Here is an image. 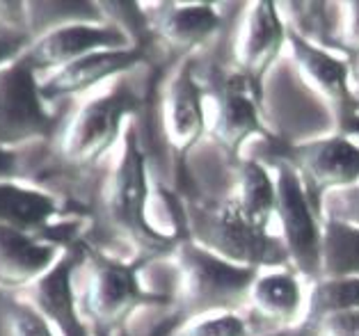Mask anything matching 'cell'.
<instances>
[{"instance_id": "1", "label": "cell", "mask_w": 359, "mask_h": 336, "mask_svg": "<svg viewBox=\"0 0 359 336\" xmlns=\"http://www.w3.org/2000/svg\"><path fill=\"white\" fill-rule=\"evenodd\" d=\"M195 243L245 268L261 270L288 265V252L282 238L270 236L268 229L259 227L245 215L236 197L197 210Z\"/></svg>"}, {"instance_id": "2", "label": "cell", "mask_w": 359, "mask_h": 336, "mask_svg": "<svg viewBox=\"0 0 359 336\" xmlns=\"http://www.w3.org/2000/svg\"><path fill=\"white\" fill-rule=\"evenodd\" d=\"M177 259L183 277V307L188 316L233 314L250 302L252 286L261 272L222 259L195 241L181 243Z\"/></svg>"}, {"instance_id": "3", "label": "cell", "mask_w": 359, "mask_h": 336, "mask_svg": "<svg viewBox=\"0 0 359 336\" xmlns=\"http://www.w3.org/2000/svg\"><path fill=\"white\" fill-rule=\"evenodd\" d=\"M277 206L275 215L282 224V243L288 252V263L302 277L320 279V245L323 224L318 222V206L304 188L302 176L284 161L277 163Z\"/></svg>"}, {"instance_id": "4", "label": "cell", "mask_w": 359, "mask_h": 336, "mask_svg": "<svg viewBox=\"0 0 359 336\" xmlns=\"http://www.w3.org/2000/svg\"><path fill=\"white\" fill-rule=\"evenodd\" d=\"M147 158L137 145L133 130L126 133L124 156L117 167L115 181L110 190V213L112 220L124 229L128 236H133L137 243L147 247H165L168 238L156 234L147 222Z\"/></svg>"}, {"instance_id": "5", "label": "cell", "mask_w": 359, "mask_h": 336, "mask_svg": "<svg viewBox=\"0 0 359 336\" xmlns=\"http://www.w3.org/2000/svg\"><path fill=\"white\" fill-rule=\"evenodd\" d=\"M288 163L302 176L313 204L323 192L353 188L359 181V145L344 135L297 145Z\"/></svg>"}, {"instance_id": "6", "label": "cell", "mask_w": 359, "mask_h": 336, "mask_svg": "<svg viewBox=\"0 0 359 336\" xmlns=\"http://www.w3.org/2000/svg\"><path fill=\"white\" fill-rule=\"evenodd\" d=\"M48 117L41 110V92L34 87L32 69L25 62H14L0 72V142H23L41 135L48 128Z\"/></svg>"}, {"instance_id": "7", "label": "cell", "mask_w": 359, "mask_h": 336, "mask_svg": "<svg viewBox=\"0 0 359 336\" xmlns=\"http://www.w3.org/2000/svg\"><path fill=\"white\" fill-rule=\"evenodd\" d=\"M135 96L117 90L101 96L78 112L67 135V154L74 161H94L119 137L121 121L135 108Z\"/></svg>"}, {"instance_id": "8", "label": "cell", "mask_w": 359, "mask_h": 336, "mask_svg": "<svg viewBox=\"0 0 359 336\" xmlns=\"http://www.w3.org/2000/svg\"><path fill=\"white\" fill-rule=\"evenodd\" d=\"M130 48L128 34L115 25H65L32 46L23 58L30 69H48L72 65L96 51H124Z\"/></svg>"}, {"instance_id": "9", "label": "cell", "mask_w": 359, "mask_h": 336, "mask_svg": "<svg viewBox=\"0 0 359 336\" xmlns=\"http://www.w3.org/2000/svg\"><path fill=\"white\" fill-rule=\"evenodd\" d=\"M288 41V28L277 12L275 3H254L238 43V65L254 92H259L264 76L275 65Z\"/></svg>"}, {"instance_id": "10", "label": "cell", "mask_w": 359, "mask_h": 336, "mask_svg": "<svg viewBox=\"0 0 359 336\" xmlns=\"http://www.w3.org/2000/svg\"><path fill=\"white\" fill-rule=\"evenodd\" d=\"M288 43H291L293 60L304 83L316 90L323 99L332 103V108L344 112V117L353 108V92L348 83V65L344 60L332 55L330 51H323L311 39L302 37L295 28H288Z\"/></svg>"}, {"instance_id": "11", "label": "cell", "mask_w": 359, "mask_h": 336, "mask_svg": "<svg viewBox=\"0 0 359 336\" xmlns=\"http://www.w3.org/2000/svg\"><path fill=\"white\" fill-rule=\"evenodd\" d=\"M204 87L195 78L192 65L186 62L177 76L172 78L168 99H165V128L170 142L179 152L188 149L204 135L206 130V108Z\"/></svg>"}, {"instance_id": "12", "label": "cell", "mask_w": 359, "mask_h": 336, "mask_svg": "<svg viewBox=\"0 0 359 336\" xmlns=\"http://www.w3.org/2000/svg\"><path fill=\"white\" fill-rule=\"evenodd\" d=\"M137 62H142V51L140 48L96 51V53H90V55L72 62V65H67L62 72L50 78L39 92L43 99H55V96L90 90V87L106 81L110 76L133 69Z\"/></svg>"}, {"instance_id": "13", "label": "cell", "mask_w": 359, "mask_h": 336, "mask_svg": "<svg viewBox=\"0 0 359 336\" xmlns=\"http://www.w3.org/2000/svg\"><path fill=\"white\" fill-rule=\"evenodd\" d=\"M144 300L147 295L137 284L133 268L115 261H101L96 265L94 284L90 290V309L99 321L115 323Z\"/></svg>"}, {"instance_id": "14", "label": "cell", "mask_w": 359, "mask_h": 336, "mask_svg": "<svg viewBox=\"0 0 359 336\" xmlns=\"http://www.w3.org/2000/svg\"><path fill=\"white\" fill-rule=\"evenodd\" d=\"M264 130L259 119L257 99L252 94V87H233L226 85L222 92L217 94L215 117L211 133L226 152L236 156L241 152L243 142L257 133Z\"/></svg>"}, {"instance_id": "15", "label": "cell", "mask_w": 359, "mask_h": 336, "mask_svg": "<svg viewBox=\"0 0 359 336\" xmlns=\"http://www.w3.org/2000/svg\"><path fill=\"white\" fill-rule=\"evenodd\" d=\"M78 261V254H69L60 261L48 275H43L37 284V304L50 321H55L65 336H87L74 307L72 293V270Z\"/></svg>"}, {"instance_id": "16", "label": "cell", "mask_w": 359, "mask_h": 336, "mask_svg": "<svg viewBox=\"0 0 359 336\" xmlns=\"http://www.w3.org/2000/svg\"><path fill=\"white\" fill-rule=\"evenodd\" d=\"M250 302L270 321L291 323L304 307V290L291 270H273L254 281Z\"/></svg>"}, {"instance_id": "17", "label": "cell", "mask_w": 359, "mask_h": 336, "mask_svg": "<svg viewBox=\"0 0 359 336\" xmlns=\"http://www.w3.org/2000/svg\"><path fill=\"white\" fill-rule=\"evenodd\" d=\"M220 14L211 3H181L170 5L161 16L158 30L172 46L195 48L220 30Z\"/></svg>"}, {"instance_id": "18", "label": "cell", "mask_w": 359, "mask_h": 336, "mask_svg": "<svg viewBox=\"0 0 359 336\" xmlns=\"http://www.w3.org/2000/svg\"><path fill=\"white\" fill-rule=\"evenodd\" d=\"M359 279V227L325 217L320 245V279Z\"/></svg>"}, {"instance_id": "19", "label": "cell", "mask_w": 359, "mask_h": 336, "mask_svg": "<svg viewBox=\"0 0 359 336\" xmlns=\"http://www.w3.org/2000/svg\"><path fill=\"white\" fill-rule=\"evenodd\" d=\"M53 261L50 247L37 245L12 227L0 224V277L28 279Z\"/></svg>"}, {"instance_id": "20", "label": "cell", "mask_w": 359, "mask_h": 336, "mask_svg": "<svg viewBox=\"0 0 359 336\" xmlns=\"http://www.w3.org/2000/svg\"><path fill=\"white\" fill-rule=\"evenodd\" d=\"M236 199L245 215L268 229L277 206V183L270 179V172L261 163L245 161L241 165V194Z\"/></svg>"}, {"instance_id": "21", "label": "cell", "mask_w": 359, "mask_h": 336, "mask_svg": "<svg viewBox=\"0 0 359 336\" xmlns=\"http://www.w3.org/2000/svg\"><path fill=\"white\" fill-rule=\"evenodd\" d=\"M53 201L46 194L28 192L14 185H0V224L21 229L39 227L53 215Z\"/></svg>"}, {"instance_id": "22", "label": "cell", "mask_w": 359, "mask_h": 336, "mask_svg": "<svg viewBox=\"0 0 359 336\" xmlns=\"http://www.w3.org/2000/svg\"><path fill=\"white\" fill-rule=\"evenodd\" d=\"M359 309V279H327L313 281L309 295V311L306 321L323 323L330 316L357 311Z\"/></svg>"}, {"instance_id": "23", "label": "cell", "mask_w": 359, "mask_h": 336, "mask_svg": "<svg viewBox=\"0 0 359 336\" xmlns=\"http://www.w3.org/2000/svg\"><path fill=\"white\" fill-rule=\"evenodd\" d=\"M179 336H250V327L236 314H215L190 325Z\"/></svg>"}, {"instance_id": "24", "label": "cell", "mask_w": 359, "mask_h": 336, "mask_svg": "<svg viewBox=\"0 0 359 336\" xmlns=\"http://www.w3.org/2000/svg\"><path fill=\"white\" fill-rule=\"evenodd\" d=\"M325 208H327V217L359 227V185L330 192Z\"/></svg>"}, {"instance_id": "25", "label": "cell", "mask_w": 359, "mask_h": 336, "mask_svg": "<svg viewBox=\"0 0 359 336\" xmlns=\"http://www.w3.org/2000/svg\"><path fill=\"white\" fill-rule=\"evenodd\" d=\"M10 336H53L46 327V321L23 304L10 309Z\"/></svg>"}, {"instance_id": "26", "label": "cell", "mask_w": 359, "mask_h": 336, "mask_svg": "<svg viewBox=\"0 0 359 336\" xmlns=\"http://www.w3.org/2000/svg\"><path fill=\"white\" fill-rule=\"evenodd\" d=\"M323 330L327 336H359V309L330 316L327 321H323Z\"/></svg>"}, {"instance_id": "27", "label": "cell", "mask_w": 359, "mask_h": 336, "mask_svg": "<svg viewBox=\"0 0 359 336\" xmlns=\"http://www.w3.org/2000/svg\"><path fill=\"white\" fill-rule=\"evenodd\" d=\"M346 43L348 48L359 51V3H346Z\"/></svg>"}, {"instance_id": "28", "label": "cell", "mask_w": 359, "mask_h": 336, "mask_svg": "<svg viewBox=\"0 0 359 336\" xmlns=\"http://www.w3.org/2000/svg\"><path fill=\"white\" fill-rule=\"evenodd\" d=\"M14 172V158L0 149V176H10Z\"/></svg>"}, {"instance_id": "29", "label": "cell", "mask_w": 359, "mask_h": 336, "mask_svg": "<svg viewBox=\"0 0 359 336\" xmlns=\"http://www.w3.org/2000/svg\"><path fill=\"white\" fill-rule=\"evenodd\" d=\"M19 46L16 41H10V39H0V62H3L5 58H10L14 48Z\"/></svg>"}]
</instances>
